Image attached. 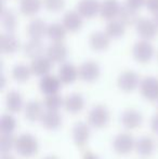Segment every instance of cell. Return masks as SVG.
<instances>
[{
	"instance_id": "cell-1",
	"label": "cell",
	"mask_w": 158,
	"mask_h": 159,
	"mask_svg": "<svg viewBox=\"0 0 158 159\" xmlns=\"http://www.w3.org/2000/svg\"><path fill=\"white\" fill-rule=\"evenodd\" d=\"M135 30L138 35L144 40H152L158 35V24L154 19H146L142 17L135 24Z\"/></svg>"
},
{
	"instance_id": "cell-2",
	"label": "cell",
	"mask_w": 158,
	"mask_h": 159,
	"mask_svg": "<svg viewBox=\"0 0 158 159\" xmlns=\"http://www.w3.org/2000/svg\"><path fill=\"white\" fill-rule=\"evenodd\" d=\"M132 54L135 61L139 63H147L152 60L154 55V48L148 40L141 39L135 42L132 49Z\"/></svg>"
},
{
	"instance_id": "cell-3",
	"label": "cell",
	"mask_w": 158,
	"mask_h": 159,
	"mask_svg": "<svg viewBox=\"0 0 158 159\" xmlns=\"http://www.w3.org/2000/svg\"><path fill=\"white\" fill-rule=\"evenodd\" d=\"M37 141L29 134H22L15 141V148L22 156L29 157L37 152Z\"/></svg>"
},
{
	"instance_id": "cell-4",
	"label": "cell",
	"mask_w": 158,
	"mask_h": 159,
	"mask_svg": "<svg viewBox=\"0 0 158 159\" xmlns=\"http://www.w3.org/2000/svg\"><path fill=\"white\" fill-rule=\"evenodd\" d=\"M101 2L99 0H79L76 10L84 19H93L100 14Z\"/></svg>"
},
{
	"instance_id": "cell-5",
	"label": "cell",
	"mask_w": 158,
	"mask_h": 159,
	"mask_svg": "<svg viewBox=\"0 0 158 159\" xmlns=\"http://www.w3.org/2000/svg\"><path fill=\"white\" fill-rule=\"evenodd\" d=\"M111 37L106 32H94L89 37V46L92 50L101 52L108 49L111 44Z\"/></svg>"
},
{
	"instance_id": "cell-6",
	"label": "cell",
	"mask_w": 158,
	"mask_h": 159,
	"mask_svg": "<svg viewBox=\"0 0 158 159\" xmlns=\"http://www.w3.org/2000/svg\"><path fill=\"white\" fill-rule=\"evenodd\" d=\"M120 8L118 0H103L100 7V15L106 21H112L118 17Z\"/></svg>"
},
{
	"instance_id": "cell-7",
	"label": "cell",
	"mask_w": 158,
	"mask_h": 159,
	"mask_svg": "<svg viewBox=\"0 0 158 159\" xmlns=\"http://www.w3.org/2000/svg\"><path fill=\"white\" fill-rule=\"evenodd\" d=\"M62 24L65 26L67 32L76 33L82 27L84 24V17L79 14L78 11H68L64 14Z\"/></svg>"
},
{
	"instance_id": "cell-8",
	"label": "cell",
	"mask_w": 158,
	"mask_h": 159,
	"mask_svg": "<svg viewBox=\"0 0 158 159\" xmlns=\"http://www.w3.org/2000/svg\"><path fill=\"white\" fill-rule=\"evenodd\" d=\"M67 48L63 42H52L47 49V57L52 63H61L67 57Z\"/></svg>"
},
{
	"instance_id": "cell-9",
	"label": "cell",
	"mask_w": 158,
	"mask_h": 159,
	"mask_svg": "<svg viewBox=\"0 0 158 159\" xmlns=\"http://www.w3.org/2000/svg\"><path fill=\"white\" fill-rule=\"evenodd\" d=\"M79 77L84 81L92 82L97 79L100 75V67L95 62L88 61L84 62L81 66L79 67Z\"/></svg>"
},
{
	"instance_id": "cell-10",
	"label": "cell",
	"mask_w": 158,
	"mask_h": 159,
	"mask_svg": "<svg viewBox=\"0 0 158 159\" xmlns=\"http://www.w3.org/2000/svg\"><path fill=\"white\" fill-rule=\"evenodd\" d=\"M20 49V41L12 33H7L0 37V51L4 54H13Z\"/></svg>"
},
{
	"instance_id": "cell-11",
	"label": "cell",
	"mask_w": 158,
	"mask_h": 159,
	"mask_svg": "<svg viewBox=\"0 0 158 159\" xmlns=\"http://www.w3.org/2000/svg\"><path fill=\"white\" fill-rule=\"evenodd\" d=\"M141 93L145 98L155 101L158 98V80L154 77H146L141 82Z\"/></svg>"
},
{
	"instance_id": "cell-12",
	"label": "cell",
	"mask_w": 158,
	"mask_h": 159,
	"mask_svg": "<svg viewBox=\"0 0 158 159\" xmlns=\"http://www.w3.org/2000/svg\"><path fill=\"white\" fill-rule=\"evenodd\" d=\"M108 120V111L106 107L102 105L93 107V109L89 114V122L95 128H101L106 125Z\"/></svg>"
},
{
	"instance_id": "cell-13",
	"label": "cell",
	"mask_w": 158,
	"mask_h": 159,
	"mask_svg": "<svg viewBox=\"0 0 158 159\" xmlns=\"http://www.w3.org/2000/svg\"><path fill=\"white\" fill-rule=\"evenodd\" d=\"M139 84V77L132 70L124 71L118 77V86L121 90L126 92L133 91Z\"/></svg>"
},
{
	"instance_id": "cell-14",
	"label": "cell",
	"mask_w": 158,
	"mask_h": 159,
	"mask_svg": "<svg viewBox=\"0 0 158 159\" xmlns=\"http://www.w3.org/2000/svg\"><path fill=\"white\" fill-rule=\"evenodd\" d=\"M51 67H52V62L48 57H38L34 59L30 64V69L32 73L36 76H46L50 73Z\"/></svg>"
},
{
	"instance_id": "cell-15",
	"label": "cell",
	"mask_w": 158,
	"mask_h": 159,
	"mask_svg": "<svg viewBox=\"0 0 158 159\" xmlns=\"http://www.w3.org/2000/svg\"><path fill=\"white\" fill-rule=\"evenodd\" d=\"M48 25L40 19H34L27 26V34L32 39L41 40L44 36H47Z\"/></svg>"
},
{
	"instance_id": "cell-16",
	"label": "cell",
	"mask_w": 158,
	"mask_h": 159,
	"mask_svg": "<svg viewBox=\"0 0 158 159\" xmlns=\"http://www.w3.org/2000/svg\"><path fill=\"white\" fill-rule=\"evenodd\" d=\"M61 82L62 81L60 80V78L48 74L46 76H42L41 80H40V89L44 94H53L59 91Z\"/></svg>"
},
{
	"instance_id": "cell-17",
	"label": "cell",
	"mask_w": 158,
	"mask_h": 159,
	"mask_svg": "<svg viewBox=\"0 0 158 159\" xmlns=\"http://www.w3.org/2000/svg\"><path fill=\"white\" fill-rule=\"evenodd\" d=\"M43 52H44V47L42 44L41 40L32 39L30 38L29 41H27L24 44V54L32 60L43 55Z\"/></svg>"
},
{
	"instance_id": "cell-18",
	"label": "cell",
	"mask_w": 158,
	"mask_h": 159,
	"mask_svg": "<svg viewBox=\"0 0 158 159\" xmlns=\"http://www.w3.org/2000/svg\"><path fill=\"white\" fill-rule=\"evenodd\" d=\"M77 76H79V70L70 63H64L60 67L59 78L63 84H72L77 79Z\"/></svg>"
},
{
	"instance_id": "cell-19",
	"label": "cell",
	"mask_w": 158,
	"mask_h": 159,
	"mask_svg": "<svg viewBox=\"0 0 158 159\" xmlns=\"http://www.w3.org/2000/svg\"><path fill=\"white\" fill-rule=\"evenodd\" d=\"M67 30L61 23H53L48 25L47 37L52 42H63L67 34Z\"/></svg>"
},
{
	"instance_id": "cell-20",
	"label": "cell",
	"mask_w": 158,
	"mask_h": 159,
	"mask_svg": "<svg viewBox=\"0 0 158 159\" xmlns=\"http://www.w3.org/2000/svg\"><path fill=\"white\" fill-rule=\"evenodd\" d=\"M117 19L120 20L126 26H131V25L135 26V24L138 23L140 17L137 10H133L130 7L124 4V6H121V8H120L119 14Z\"/></svg>"
},
{
	"instance_id": "cell-21",
	"label": "cell",
	"mask_w": 158,
	"mask_h": 159,
	"mask_svg": "<svg viewBox=\"0 0 158 159\" xmlns=\"http://www.w3.org/2000/svg\"><path fill=\"white\" fill-rule=\"evenodd\" d=\"M133 139L131 138L129 134L122 133L116 136L114 141V148L116 149V152H118L119 154H127L133 148Z\"/></svg>"
},
{
	"instance_id": "cell-22",
	"label": "cell",
	"mask_w": 158,
	"mask_h": 159,
	"mask_svg": "<svg viewBox=\"0 0 158 159\" xmlns=\"http://www.w3.org/2000/svg\"><path fill=\"white\" fill-rule=\"evenodd\" d=\"M126 27L127 26L120 20L115 19L112 21H108L105 32L111 37V39H119L126 33Z\"/></svg>"
},
{
	"instance_id": "cell-23",
	"label": "cell",
	"mask_w": 158,
	"mask_h": 159,
	"mask_svg": "<svg viewBox=\"0 0 158 159\" xmlns=\"http://www.w3.org/2000/svg\"><path fill=\"white\" fill-rule=\"evenodd\" d=\"M41 6V0H22L20 4V11L25 16H34L40 11Z\"/></svg>"
},
{
	"instance_id": "cell-24",
	"label": "cell",
	"mask_w": 158,
	"mask_h": 159,
	"mask_svg": "<svg viewBox=\"0 0 158 159\" xmlns=\"http://www.w3.org/2000/svg\"><path fill=\"white\" fill-rule=\"evenodd\" d=\"M1 24L7 33H12L15 30L17 25V19L12 10L3 9L1 11Z\"/></svg>"
},
{
	"instance_id": "cell-25",
	"label": "cell",
	"mask_w": 158,
	"mask_h": 159,
	"mask_svg": "<svg viewBox=\"0 0 158 159\" xmlns=\"http://www.w3.org/2000/svg\"><path fill=\"white\" fill-rule=\"evenodd\" d=\"M122 124L128 129H134V128L139 127L142 121V116L140 115L138 111H133V109H129V111H124L122 115Z\"/></svg>"
},
{
	"instance_id": "cell-26",
	"label": "cell",
	"mask_w": 158,
	"mask_h": 159,
	"mask_svg": "<svg viewBox=\"0 0 158 159\" xmlns=\"http://www.w3.org/2000/svg\"><path fill=\"white\" fill-rule=\"evenodd\" d=\"M74 140L75 143L78 145L79 147H82L84 145V143L87 142L89 136V128L84 122H78L76 124V126L74 128Z\"/></svg>"
},
{
	"instance_id": "cell-27",
	"label": "cell",
	"mask_w": 158,
	"mask_h": 159,
	"mask_svg": "<svg viewBox=\"0 0 158 159\" xmlns=\"http://www.w3.org/2000/svg\"><path fill=\"white\" fill-rule=\"evenodd\" d=\"M41 122L47 129H55L61 124V116L56 111H49L41 116Z\"/></svg>"
},
{
	"instance_id": "cell-28",
	"label": "cell",
	"mask_w": 158,
	"mask_h": 159,
	"mask_svg": "<svg viewBox=\"0 0 158 159\" xmlns=\"http://www.w3.org/2000/svg\"><path fill=\"white\" fill-rule=\"evenodd\" d=\"M30 74H33L32 69H30V66H26V65H24V64L15 65L12 69L13 79L19 82L27 81L30 77Z\"/></svg>"
},
{
	"instance_id": "cell-29",
	"label": "cell",
	"mask_w": 158,
	"mask_h": 159,
	"mask_svg": "<svg viewBox=\"0 0 158 159\" xmlns=\"http://www.w3.org/2000/svg\"><path fill=\"white\" fill-rule=\"evenodd\" d=\"M25 116L29 121H36L41 118V105L37 101H32L26 104Z\"/></svg>"
},
{
	"instance_id": "cell-30",
	"label": "cell",
	"mask_w": 158,
	"mask_h": 159,
	"mask_svg": "<svg viewBox=\"0 0 158 159\" xmlns=\"http://www.w3.org/2000/svg\"><path fill=\"white\" fill-rule=\"evenodd\" d=\"M65 108L70 113H77L84 107V98L80 94H72L67 96L64 102Z\"/></svg>"
},
{
	"instance_id": "cell-31",
	"label": "cell",
	"mask_w": 158,
	"mask_h": 159,
	"mask_svg": "<svg viewBox=\"0 0 158 159\" xmlns=\"http://www.w3.org/2000/svg\"><path fill=\"white\" fill-rule=\"evenodd\" d=\"M7 107L12 113H17L22 107V98L19 92L11 91L7 95Z\"/></svg>"
},
{
	"instance_id": "cell-32",
	"label": "cell",
	"mask_w": 158,
	"mask_h": 159,
	"mask_svg": "<svg viewBox=\"0 0 158 159\" xmlns=\"http://www.w3.org/2000/svg\"><path fill=\"white\" fill-rule=\"evenodd\" d=\"M154 149V142L151 138H142L141 140L138 141L137 143V151L140 155L142 156H148L152 154Z\"/></svg>"
},
{
	"instance_id": "cell-33",
	"label": "cell",
	"mask_w": 158,
	"mask_h": 159,
	"mask_svg": "<svg viewBox=\"0 0 158 159\" xmlns=\"http://www.w3.org/2000/svg\"><path fill=\"white\" fill-rule=\"evenodd\" d=\"M62 105H63V100H62L61 95H59L57 93L48 94L44 100V106L49 111H57Z\"/></svg>"
},
{
	"instance_id": "cell-34",
	"label": "cell",
	"mask_w": 158,
	"mask_h": 159,
	"mask_svg": "<svg viewBox=\"0 0 158 159\" xmlns=\"http://www.w3.org/2000/svg\"><path fill=\"white\" fill-rule=\"evenodd\" d=\"M43 6L48 11L56 13L64 9L65 0H43Z\"/></svg>"
},
{
	"instance_id": "cell-35",
	"label": "cell",
	"mask_w": 158,
	"mask_h": 159,
	"mask_svg": "<svg viewBox=\"0 0 158 159\" xmlns=\"http://www.w3.org/2000/svg\"><path fill=\"white\" fill-rule=\"evenodd\" d=\"M15 128V120L13 119L12 116L4 115L1 118V122H0V129L3 133H11Z\"/></svg>"
},
{
	"instance_id": "cell-36",
	"label": "cell",
	"mask_w": 158,
	"mask_h": 159,
	"mask_svg": "<svg viewBox=\"0 0 158 159\" xmlns=\"http://www.w3.org/2000/svg\"><path fill=\"white\" fill-rule=\"evenodd\" d=\"M13 144H14V138L11 135L10 133H3L0 140V147H1L2 153H8L11 148H12Z\"/></svg>"
},
{
	"instance_id": "cell-37",
	"label": "cell",
	"mask_w": 158,
	"mask_h": 159,
	"mask_svg": "<svg viewBox=\"0 0 158 159\" xmlns=\"http://www.w3.org/2000/svg\"><path fill=\"white\" fill-rule=\"evenodd\" d=\"M146 3V0H126V3L128 7H130L133 10L139 11L141 8H143Z\"/></svg>"
},
{
	"instance_id": "cell-38",
	"label": "cell",
	"mask_w": 158,
	"mask_h": 159,
	"mask_svg": "<svg viewBox=\"0 0 158 159\" xmlns=\"http://www.w3.org/2000/svg\"><path fill=\"white\" fill-rule=\"evenodd\" d=\"M145 7L150 12L155 14L156 12H158V0H146Z\"/></svg>"
},
{
	"instance_id": "cell-39",
	"label": "cell",
	"mask_w": 158,
	"mask_h": 159,
	"mask_svg": "<svg viewBox=\"0 0 158 159\" xmlns=\"http://www.w3.org/2000/svg\"><path fill=\"white\" fill-rule=\"evenodd\" d=\"M152 128L156 133H158V115L154 116L152 120Z\"/></svg>"
},
{
	"instance_id": "cell-40",
	"label": "cell",
	"mask_w": 158,
	"mask_h": 159,
	"mask_svg": "<svg viewBox=\"0 0 158 159\" xmlns=\"http://www.w3.org/2000/svg\"><path fill=\"white\" fill-rule=\"evenodd\" d=\"M84 159H99V158H97L95 155H93L92 153H90V152H87L84 156Z\"/></svg>"
},
{
	"instance_id": "cell-41",
	"label": "cell",
	"mask_w": 158,
	"mask_h": 159,
	"mask_svg": "<svg viewBox=\"0 0 158 159\" xmlns=\"http://www.w3.org/2000/svg\"><path fill=\"white\" fill-rule=\"evenodd\" d=\"M1 159H14L12 157V156H10V155H6V154H4L3 156H2V158Z\"/></svg>"
},
{
	"instance_id": "cell-42",
	"label": "cell",
	"mask_w": 158,
	"mask_h": 159,
	"mask_svg": "<svg viewBox=\"0 0 158 159\" xmlns=\"http://www.w3.org/2000/svg\"><path fill=\"white\" fill-rule=\"evenodd\" d=\"M154 20L156 21V23L158 24V12H156V13L154 14Z\"/></svg>"
},
{
	"instance_id": "cell-43",
	"label": "cell",
	"mask_w": 158,
	"mask_h": 159,
	"mask_svg": "<svg viewBox=\"0 0 158 159\" xmlns=\"http://www.w3.org/2000/svg\"><path fill=\"white\" fill-rule=\"evenodd\" d=\"M43 159H57L55 156H48V157H46V158H43Z\"/></svg>"
}]
</instances>
